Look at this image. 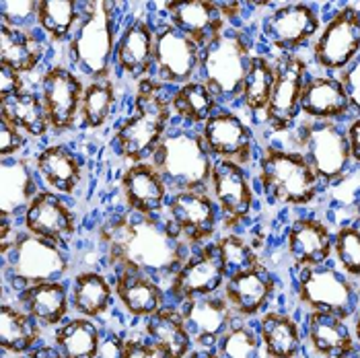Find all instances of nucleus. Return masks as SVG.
<instances>
[{"instance_id": "1", "label": "nucleus", "mask_w": 360, "mask_h": 358, "mask_svg": "<svg viewBox=\"0 0 360 358\" xmlns=\"http://www.w3.org/2000/svg\"><path fill=\"white\" fill-rule=\"evenodd\" d=\"M105 257L117 272H134L161 282L175 276L190 255L188 243L165 217L124 212L99 229Z\"/></svg>"}, {"instance_id": "2", "label": "nucleus", "mask_w": 360, "mask_h": 358, "mask_svg": "<svg viewBox=\"0 0 360 358\" xmlns=\"http://www.w3.org/2000/svg\"><path fill=\"white\" fill-rule=\"evenodd\" d=\"M171 103L165 84L155 77L139 81L132 113L115 128L111 146L115 153L134 163L150 161L153 153L171 128Z\"/></svg>"}, {"instance_id": "3", "label": "nucleus", "mask_w": 360, "mask_h": 358, "mask_svg": "<svg viewBox=\"0 0 360 358\" xmlns=\"http://www.w3.org/2000/svg\"><path fill=\"white\" fill-rule=\"evenodd\" d=\"M150 163L163 175L173 192H210L214 159L204 146L200 130L190 126H171L150 157Z\"/></svg>"}, {"instance_id": "4", "label": "nucleus", "mask_w": 360, "mask_h": 358, "mask_svg": "<svg viewBox=\"0 0 360 358\" xmlns=\"http://www.w3.org/2000/svg\"><path fill=\"white\" fill-rule=\"evenodd\" d=\"M257 184L272 204L309 206L319 198L321 181L301 151L264 146L257 157Z\"/></svg>"}, {"instance_id": "5", "label": "nucleus", "mask_w": 360, "mask_h": 358, "mask_svg": "<svg viewBox=\"0 0 360 358\" xmlns=\"http://www.w3.org/2000/svg\"><path fill=\"white\" fill-rule=\"evenodd\" d=\"M115 44V6L83 2L81 21L68 44L70 62L91 81H105L111 75Z\"/></svg>"}, {"instance_id": "6", "label": "nucleus", "mask_w": 360, "mask_h": 358, "mask_svg": "<svg viewBox=\"0 0 360 358\" xmlns=\"http://www.w3.org/2000/svg\"><path fill=\"white\" fill-rule=\"evenodd\" d=\"M0 255L4 282L19 290L48 282H62L70 270V257L64 248L27 231L19 233L8 248L0 249Z\"/></svg>"}, {"instance_id": "7", "label": "nucleus", "mask_w": 360, "mask_h": 358, "mask_svg": "<svg viewBox=\"0 0 360 358\" xmlns=\"http://www.w3.org/2000/svg\"><path fill=\"white\" fill-rule=\"evenodd\" d=\"M251 41L245 31L226 27L200 52V77L219 101L239 99L250 70Z\"/></svg>"}, {"instance_id": "8", "label": "nucleus", "mask_w": 360, "mask_h": 358, "mask_svg": "<svg viewBox=\"0 0 360 358\" xmlns=\"http://www.w3.org/2000/svg\"><path fill=\"white\" fill-rule=\"evenodd\" d=\"M295 295L309 311H323L344 321L354 317L360 309L359 293L352 280L328 264L301 268L295 278Z\"/></svg>"}, {"instance_id": "9", "label": "nucleus", "mask_w": 360, "mask_h": 358, "mask_svg": "<svg viewBox=\"0 0 360 358\" xmlns=\"http://www.w3.org/2000/svg\"><path fill=\"white\" fill-rule=\"evenodd\" d=\"M297 140L301 144V153L321 184L335 186L348 175L352 165L350 144L346 128H342L338 122L305 120L299 124Z\"/></svg>"}, {"instance_id": "10", "label": "nucleus", "mask_w": 360, "mask_h": 358, "mask_svg": "<svg viewBox=\"0 0 360 358\" xmlns=\"http://www.w3.org/2000/svg\"><path fill=\"white\" fill-rule=\"evenodd\" d=\"M360 56V8L344 4L313 41V62L323 75H340Z\"/></svg>"}, {"instance_id": "11", "label": "nucleus", "mask_w": 360, "mask_h": 358, "mask_svg": "<svg viewBox=\"0 0 360 358\" xmlns=\"http://www.w3.org/2000/svg\"><path fill=\"white\" fill-rule=\"evenodd\" d=\"M309 79V66L299 54H278L274 58V87L264 111L266 124L274 132H286L301 115V97Z\"/></svg>"}, {"instance_id": "12", "label": "nucleus", "mask_w": 360, "mask_h": 358, "mask_svg": "<svg viewBox=\"0 0 360 358\" xmlns=\"http://www.w3.org/2000/svg\"><path fill=\"white\" fill-rule=\"evenodd\" d=\"M319 31V11L309 2H284L262 21V35L278 54H297L301 48L315 41Z\"/></svg>"}, {"instance_id": "13", "label": "nucleus", "mask_w": 360, "mask_h": 358, "mask_svg": "<svg viewBox=\"0 0 360 358\" xmlns=\"http://www.w3.org/2000/svg\"><path fill=\"white\" fill-rule=\"evenodd\" d=\"M229 272L224 268L217 241L204 243L188 255L184 266L169 282V295L175 303L184 305L192 299L217 295L224 286Z\"/></svg>"}, {"instance_id": "14", "label": "nucleus", "mask_w": 360, "mask_h": 358, "mask_svg": "<svg viewBox=\"0 0 360 358\" xmlns=\"http://www.w3.org/2000/svg\"><path fill=\"white\" fill-rule=\"evenodd\" d=\"M200 136L214 161H233L245 169L255 161V136L250 124L235 111H214L200 128Z\"/></svg>"}, {"instance_id": "15", "label": "nucleus", "mask_w": 360, "mask_h": 358, "mask_svg": "<svg viewBox=\"0 0 360 358\" xmlns=\"http://www.w3.org/2000/svg\"><path fill=\"white\" fill-rule=\"evenodd\" d=\"M202 48L169 21L157 27L155 35V68L153 77L165 87L192 83L200 72Z\"/></svg>"}, {"instance_id": "16", "label": "nucleus", "mask_w": 360, "mask_h": 358, "mask_svg": "<svg viewBox=\"0 0 360 358\" xmlns=\"http://www.w3.org/2000/svg\"><path fill=\"white\" fill-rule=\"evenodd\" d=\"M165 219L181 235L188 248L204 245L221 222L219 206L210 192H173Z\"/></svg>"}, {"instance_id": "17", "label": "nucleus", "mask_w": 360, "mask_h": 358, "mask_svg": "<svg viewBox=\"0 0 360 358\" xmlns=\"http://www.w3.org/2000/svg\"><path fill=\"white\" fill-rule=\"evenodd\" d=\"M210 192L219 206L224 229H235L250 219L255 206V192L245 167L233 161H214Z\"/></svg>"}, {"instance_id": "18", "label": "nucleus", "mask_w": 360, "mask_h": 358, "mask_svg": "<svg viewBox=\"0 0 360 358\" xmlns=\"http://www.w3.org/2000/svg\"><path fill=\"white\" fill-rule=\"evenodd\" d=\"M83 81L66 66H50L41 77V101L48 113L50 128L56 134L70 132L81 115L84 93Z\"/></svg>"}, {"instance_id": "19", "label": "nucleus", "mask_w": 360, "mask_h": 358, "mask_svg": "<svg viewBox=\"0 0 360 358\" xmlns=\"http://www.w3.org/2000/svg\"><path fill=\"white\" fill-rule=\"evenodd\" d=\"M155 35L157 27L148 17H134L117 35L113 62L117 70L134 81L153 77L155 68Z\"/></svg>"}, {"instance_id": "20", "label": "nucleus", "mask_w": 360, "mask_h": 358, "mask_svg": "<svg viewBox=\"0 0 360 358\" xmlns=\"http://www.w3.org/2000/svg\"><path fill=\"white\" fill-rule=\"evenodd\" d=\"M23 224L31 235L64 248L75 237L79 222L64 198L50 190H41L27 206L23 215Z\"/></svg>"}, {"instance_id": "21", "label": "nucleus", "mask_w": 360, "mask_h": 358, "mask_svg": "<svg viewBox=\"0 0 360 358\" xmlns=\"http://www.w3.org/2000/svg\"><path fill=\"white\" fill-rule=\"evenodd\" d=\"M276 276L264 264H257L250 270L235 272L226 278L222 286V297L229 301L233 313L241 319H251L262 315L276 293Z\"/></svg>"}, {"instance_id": "22", "label": "nucleus", "mask_w": 360, "mask_h": 358, "mask_svg": "<svg viewBox=\"0 0 360 358\" xmlns=\"http://www.w3.org/2000/svg\"><path fill=\"white\" fill-rule=\"evenodd\" d=\"M122 193L130 212L142 217H163L171 190L150 161L134 163L122 173Z\"/></svg>"}, {"instance_id": "23", "label": "nucleus", "mask_w": 360, "mask_h": 358, "mask_svg": "<svg viewBox=\"0 0 360 358\" xmlns=\"http://www.w3.org/2000/svg\"><path fill=\"white\" fill-rule=\"evenodd\" d=\"M179 313L184 317L186 328L190 330L194 344L202 350L217 348V342L221 340L222 333L235 321V313L222 295L192 299L181 305Z\"/></svg>"}, {"instance_id": "24", "label": "nucleus", "mask_w": 360, "mask_h": 358, "mask_svg": "<svg viewBox=\"0 0 360 358\" xmlns=\"http://www.w3.org/2000/svg\"><path fill=\"white\" fill-rule=\"evenodd\" d=\"M167 21L186 33L200 48L219 37L226 27V19L222 17L219 2L212 0H192V2H165Z\"/></svg>"}, {"instance_id": "25", "label": "nucleus", "mask_w": 360, "mask_h": 358, "mask_svg": "<svg viewBox=\"0 0 360 358\" xmlns=\"http://www.w3.org/2000/svg\"><path fill=\"white\" fill-rule=\"evenodd\" d=\"M286 251L297 270L323 266L333 253V233L317 219H297L286 233Z\"/></svg>"}, {"instance_id": "26", "label": "nucleus", "mask_w": 360, "mask_h": 358, "mask_svg": "<svg viewBox=\"0 0 360 358\" xmlns=\"http://www.w3.org/2000/svg\"><path fill=\"white\" fill-rule=\"evenodd\" d=\"M305 342L317 358H350L359 352L348 324L323 311L305 315Z\"/></svg>"}, {"instance_id": "27", "label": "nucleus", "mask_w": 360, "mask_h": 358, "mask_svg": "<svg viewBox=\"0 0 360 358\" xmlns=\"http://www.w3.org/2000/svg\"><path fill=\"white\" fill-rule=\"evenodd\" d=\"M301 113L315 122H342L352 115L346 91L335 75H309L303 97Z\"/></svg>"}, {"instance_id": "28", "label": "nucleus", "mask_w": 360, "mask_h": 358, "mask_svg": "<svg viewBox=\"0 0 360 358\" xmlns=\"http://www.w3.org/2000/svg\"><path fill=\"white\" fill-rule=\"evenodd\" d=\"M35 171H37V177L50 188V192L70 196L81 186L83 161L68 146L50 144L37 153Z\"/></svg>"}, {"instance_id": "29", "label": "nucleus", "mask_w": 360, "mask_h": 358, "mask_svg": "<svg viewBox=\"0 0 360 358\" xmlns=\"http://www.w3.org/2000/svg\"><path fill=\"white\" fill-rule=\"evenodd\" d=\"M2 206L0 219L15 221L19 215H25L33 198L41 192L37 188V171L29 165L27 159L11 157L2 159Z\"/></svg>"}, {"instance_id": "30", "label": "nucleus", "mask_w": 360, "mask_h": 358, "mask_svg": "<svg viewBox=\"0 0 360 358\" xmlns=\"http://www.w3.org/2000/svg\"><path fill=\"white\" fill-rule=\"evenodd\" d=\"M113 293L128 315L148 319L165 307V290L161 282L134 272H117L113 280Z\"/></svg>"}, {"instance_id": "31", "label": "nucleus", "mask_w": 360, "mask_h": 358, "mask_svg": "<svg viewBox=\"0 0 360 358\" xmlns=\"http://www.w3.org/2000/svg\"><path fill=\"white\" fill-rule=\"evenodd\" d=\"M19 305L41 328L62 326L72 307L70 290L64 280L19 290Z\"/></svg>"}, {"instance_id": "32", "label": "nucleus", "mask_w": 360, "mask_h": 358, "mask_svg": "<svg viewBox=\"0 0 360 358\" xmlns=\"http://www.w3.org/2000/svg\"><path fill=\"white\" fill-rule=\"evenodd\" d=\"M257 333L266 358H299L303 331L297 319L282 311H266L257 319Z\"/></svg>"}, {"instance_id": "33", "label": "nucleus", "mask_w": 360, "mask_h": 358, "mask_svg": "<svg viewBox=\"0 0 360 358\" xmlns=\"http://www.w3.org/2000/svg\"><path fill=\"white\" fill-rule=\"evenodd\" d=\"M144 331L167 358H188L192 354L194 340L184 324L181 313L173 307H163L159 313L148 317Z\"/></svg>"}, {"instance_id": "34", "label": "nucleus", "mask_w": 360, "mask_h": 358, "mask_svg": "<svg viewBox=\"0 0 360 358\" xmlns=\"http://www.w3.org/2000/svg\"><path fill=\"white\" fill-rule=\"evenodd\" d=\"M44 58V41L37 33L0 25V66L19 75L31 72Z\"/></svg>"}, {"instance_id": "35", "label": "nucleus", "mask_w": 360, "mask_h": 358, "mask_svg": "<svg viewBox=\"0 0 360 358\" xmlns=\"http://www.w3.org/2000/svg\"><path fill=\"white\" fill-rule=\"evenodd\" d=\"M169 103L171 113L177 115L184 122V126L190 128L204 126L214 111L221 110V101L202 81H192L173 89L169 95Z\"/></svg>"}, {"instance_id": "36", "label": "nucleus", "mask_w": 360, "mask_h": 358, "mask_svg": "<svg viewBox=\"0 0 360 358\" xmlns=\"http://www.w3.org/2000/svg\"><path fill=\"white\" fill-rule=\"evenodd\" d=\"M41 338V326L25 313L23 309H17L13 305L4 303L0 309V346L4 352L11 354H27L37 346Z\"/></svg>"}, {"instance_id": "37", "label": "nucleus", "mask_w": 360, "mask_h": 358, "mask_svg": "<svg viewBox=\"0 0 360 358\" xmlns=\"http://www.w3.org/2000/svg\"><path fill=\"white\" fill-rule=\"evenodd\" d=\"M0 117H6L25 136L31 138L46 136L48 130H52L41 95L27 91V89L0 103Z\"/></svg>"}, {"instance_id": "38", "label": "nucleus", "mask_w": 360, "mask_h": 358, "mask_svg": "<svg viewBox=\"0 0 360 358\" xmlns=\"http://www.w3.org/2000/svg\"><path fill=\"white\" fill-rule=\"evenodd\" d=\"M113 286L110 280L99 272H81L75 276L70 303L81 317H101L110 311L113 303Z\"/></svg>"}, {"instance_id": "39", "label": "nucleus", "mask_w": 360, "mask_h": 358, "mask_svg": "<svg viewBox=\"0 0 360 358\" xmlns=\"http://www.w3.org/2000/svg\"><path fill=\"white\" fill-rule=\"evenodd\" d=\"M54 344L64 358H97L101 352V331L89 317H77L56 330Z\"/></svg>"}, {"instance_id": "40", "label": "nucleus", "mask_w": 360, "mask_h": 358, "mask_svg": "<svg viewBox=\"0 0 360 358\" xmlns=\"http://www.w3.org/2000/svg\"><path fill=\"white\" fill-rule=\"evenodd\" d=\"M81 11L83 4L75 0H39L37 27L52 41H70L81 21Z\"/></svg>"}, {"instance_id": "41", "label": "nucleus", "mask_w": 360, "mask_h": 358, "mask_svg": "<svg viewBox=\"0 0 360 358\" xmlns=\"http://www.w3.org/2000/svg\"><path fill=\"white\" fill-rule=\"evenodd\" d=\"M272 87H274V60L262 54L253 56L239 93L241 106L253 115L264 113L272 95Z\"/></svg>"}, {"instance_id": "42", "label": "nucleus", "mask_w": 360, "mask_h": 358, "mask_svg": "<svg viewBox=\"0 0 360 358\" xmlns=\"http://www.w3.org/2000/svg\"><path fill=\"white\" fill-rule=\"evenodd\" d=\"M115 108V87L110 79L91 81L84 87L81 101V126L84 130H97L108 124L111 111Z\"/></svg>"}, {"instance_id": "43", "label": "nucleus", "mask_w": 360, "mask_h": 358, "mask_svg": "<svg viewBox=\"0 0 360 358\" xmlns=\"http://www.w3.org/2000/svg\"><path fill=\"white\" fill-rule=\"evenodd\" d=\"M221 358H262V340L257 328L248 321H233L217 342Z\"/></svg>"}, {"instance_id": "44", "label": "nucleus", "mask_w": 360, "mask_h": 358, "mask_svg": "<svg viewBox=\"0 0 360 358\" xmlns=\"http://www.w3.org/2000/svg\"><path fill=\"white\" fill-rule=\"evenodd\" d=\"M333 255L344 274L360 280V231L354 222L342 224L333 233Z\"/></svg>"}, {"instance_id": "45", "label": "nucleus", "mask_w": 360, "mask_h": 358, "mask_svg": "<svg viewBox=\"0 0 360 358\" xmlns=\"http://www.w3.org/2000/svg\"><path fill=\"white\" fill-rule=\"evenodd\" d=\"M217 245H219V251H221V257L229 276L235 274V272L250 270L253 266L262 264L257 251L241 235H235V233L222 235L221 239L217 241Z\"/></svg>"}, {"instance_id": "46", "label": "nucleus", "mask_w": 360, "mask_h": 358, "mask_svg": "<svg viewBox=\"0 0 360 358\" xmlns=\"http://www.w3.org/2000/svg\"><path fill=\"white\" fill-rule=\"evenodd\" d=\"M37 4L39 0H2L0 2V25H8L13 29L31 31V25H37Z\"/></svg>"}, {"instance_id": "47", "label": "nucleus", "mask_w": 360, "mask_h": 358, "mask_svg": "<svg viewBox=\"0 0 360 358\" xmlns=\"http://www.w3.org/2000/svg\"><path fill=\"white\" fill-rule=\"evenodd\" d=\"M25 144H27V136L15 124H11L6 117H0V155H2V159L19 157V153L25 148Z\"/></svg>"}, {"instance_id": "48", "label": "nucleus", "mask_w": 360, "mask_h": 358, "mask_svg": "<svg viewBox=\"0 0 360 358\" xmlns=\"http://www.w3.org/2000/svg\"><path fill=\"white\" fill-rule=\"evenodd\" d=\"M340 83L346 91L348 103H350V111L352 115L360 117V56L346 68L338 75Z\"/></svg>"}, {"instance_id": "49", "label": "nucleus", "mask_w": 360, "mask_h": 358, "mask_svg": "<svg viewBox=\"0 0 360 358\" xmlns=\"http://www.w3.org/2000/svg\"><path fill=\"white\" fill-rule=\"evenodd\" d=\"M117 358H167L150 340L144 342V340H124L120 344V350H117Z\"/></svg>"}, {"instance_id": "50", "label": "nucleus", "mask_w": 360, "mask_h": 358, "mask_svg": "<svg viewBox=\"0 0 360 358\" xmlns=\"http://www.w3.org/2000/svg\"><path fill=\"white\" fill-rule=\"evenodd\" d=\"M25 91V84L19 72L11 70V68H4L0 66V103L11 99L13 95Z\"/></svg>"}, {"instance_id": "51", "label": "nucleus", "mask_w": 360, "mask_h": 358, "mask_svg": "<svg viewBox=\"0 0 360 358\" xmlns=\"http://www.w3.org/2000/svg\"><path fill=\"white\" fill-rule=\"evenodd\" d=\"M346 134H348V144H350L352 163L360 165V117H354V120L348 124Z\"/></svg>"}, {"instance_id": "52", "label": "nucleus", "mask_w": 360, "mask_h": 358, "mask_svg": "<svg viewBox=\"0 0 360 358\" xmlns=\"http://www.w3.org/2000/svg\"><path fill=\"white\" fill-rule=\"evenodd\" d=\"M221 6L222 17L226 19V23L233 27V23L241 17V11H243V4L241 2H219Z\"/></svg>"}, {"instance_id": "53", "label": "nucleus", "mask_w": 360, "mask_h": 358, "mask_svg": "<svg viewBox=\"0 0 360 358\" xmlns=\"http://www.w3.org/2000/svg\"><path fill=\"white\" fill-rule=\"evenodd\" d=\"M19 358H64L60 354V350L56 348V346H48V344H44V346H35L33 350H29L27 354H21Z\"/></svg>"}, {"instance_id": "54", "label": "nucleus", "mask_w": 360, "mask_h": 358, "mask_svg": "<svg viewBox=\"0 0 360 358\" xmlns=\"http://www.w3.org/2000/svg\"><path fill=\"white\" fill-rule=\"evenodd\" d=\"M352 333H354V342H356V348L360 352V309L359 313L354 315V324H352Z\"/></svg>"}, {"instance_id": "55", "label": "nucleus", "mask_w": 360, "mask_h": 358, "mask_svg": "<svg viewBox=\"0 0 360 358\" xmlns=\"http://www.w3.org/2000/svg\"><path fill=\"white\" fill-rule=\"evenodd\" d=\"M188 358H221L217 352H212V350H202V348H198V350H192V354Z\"/></svg>"}, {"instance_id": "56", "label": "nucleus", "mask_w": 360, "mask_h": 358, "mask_svg": "<svg viewBox=\"0 0 360 358\" xmlns=\"http://www.w3.org/2000/svg\"><path fill=\"white\" fill-rule=\"evenodd\" d=\"M354 224H356V229L360 231V204H359V210H356V219H354Z\"/></svg>"}, {"instance_id": "57", "label": "nucleus", "mask_w": 360, "mask_h": 358, "mask_svg": "<svg viewBox=\"0 0 360 358\" xmlns=\"http://www.w3.org/2000/svg\"><path fill=\"white\" fill-rule=\"evenodd\" d=\"M356 293H359V301H360V280H359V288H356Z\"/></svg>"}, {"instance_id": "58", "label": "nucleus", "mask_w": 360, "mask_h": 358, "mask_svg": "<svg viewBox=\"0 0 360 358\" xmlns=\"http://www.w3.org/2000/svg\"><path fill=\"white\" fill-rule=\"evenodd\" d=\"M350 358H360V352H356V354H354V357H350Z\"/></svg>"}]
</instances>
